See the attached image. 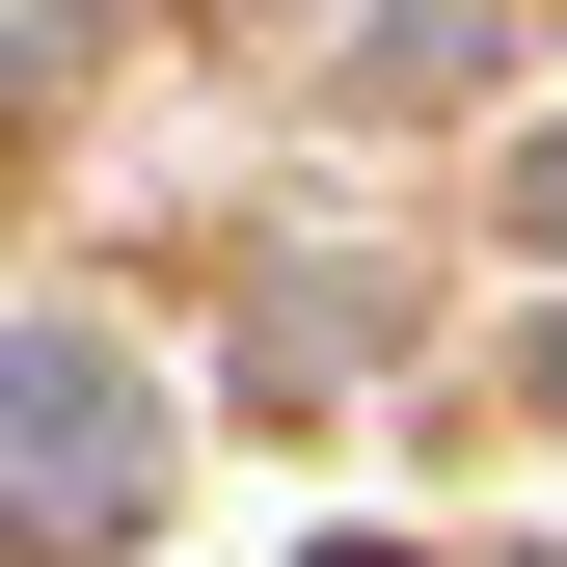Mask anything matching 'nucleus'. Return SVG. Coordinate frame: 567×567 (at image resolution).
I'll return each mask as SVG.
<instances>
[{
    "label": "nucleus",
    "instance_id": "f257e3e1",
    "mask_svg": "<svg viewBox=\"0 0 567 567\" xmlns=\"http://www.w3.org/2000/svg\"><path fill=\"white\" fill-rule=\"evenodd\" d=\"M135 486H163V405H135V351H82V324H28L0 351V540H135Z\"/></svg>",
    "mask_w": 567,
    "mask_h": 567
}]
</instances>
